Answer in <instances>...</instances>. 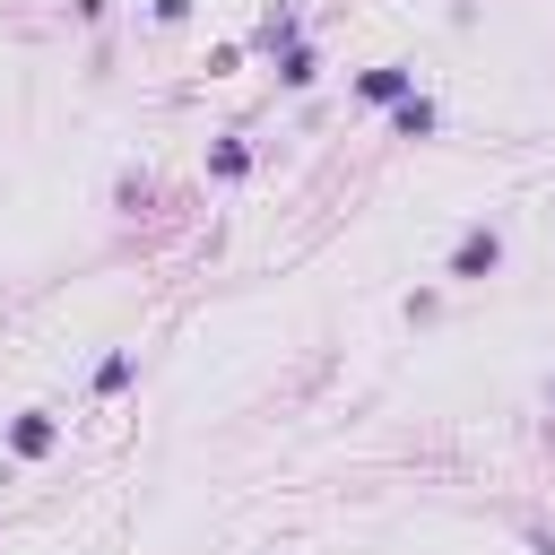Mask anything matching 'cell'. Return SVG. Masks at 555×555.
Segmentation results:
<instances>
[{
    "instance_id": "1",
    "label": "cell",
    "mask_w": 555,
    "mask_h": 555,
    "mask_svg": "<svg viewBox=\"0 0 555 555\" xmlns=\"http://www.w3.org/2000/svg\"><path fill=\"white\" fill-rule=\"evenodd\" d=\"M494 260H503V234H494V225H468V234L451 243V278H486Z\"/></svg>"
},
{
    "instance_id": "2",
    "label": "cell",
    "mask_w": 555,
    "mask_h": 555,
    "mask_svg": "<svg viewBox=\"0 0 555 555\" xmlns=\"http://www.w3.org/2000/svg\"><path fill=\"white\" fill-rule=\"evenodd\" d=\"M356 95H364V104H399V95H416V69H408V61H382V69L356 78Z\"/></svg>"
},
{
    "instance_id": "3",
    "label": "cell",
    "mask_w": 555,
    "mask_h": 555,
    "mask_svg": "<svg viewBox=\"0 0 555 555\" xmlns=\"http://www.w3.org/2000/svg\"><path fill=\"white\" fill-rule=\"evenodd\" d=\"M52 442H61V425H52V416H43V408H26V416H17V425H9V451H17V460H43V451H52Z\"/></svg>"
},
{
    "instance_id": "4",
    "label": "cell",
    "mask_w": 555,
    "mask_h": 555,
    "mask_svg": "<svg viewBox=\"0 0 555 555\" xmlns=\"http://www.w3.org/2000/svg\"><path fill=\"white\" fill-rule=\"evenodd\" d=\"M260 43H269V52H286V43H304V17H295V9L278 0V9L260 17Z\"/></svg>"
},
{
    "instance_id": "5",
    "label": "cell",
    "mask_w": 555,
    "mask_h": 555,
    "mask_svg": "<svg viewBox=\"0 0 555 555\" xmlns=\"http://www.w3.org/2000/svg\"><path fill=\"white\" fill-rule=\"evenodd\" d=\"M278 78H286V87H312V78H321L312 43H286V52H278Z\"/></svg>"
},
{
    "instance_id": "6",
    "label": "cell",
    "mask_w": 555,
    "mask_h": 555,
    "mask_svg": "<svg viewBox=\"0 0 555 555\" xmlns=\"http://www.w3.org/2000/svg\"><path fill=\"white\" fill-rule=\"evenodd\" d=\"M390 121H399V139H425V130H434V104H425V95H399Z\"/></svg>"
},
{
    "instance_id": "7",
    "label": "cell",
    "mask_w": 555,
    "mask_h": 555,
    "mask_svg": "<svg viewBox=\"0 0 555 555\" xmlns=\"http://www.w3.org/2000/svg\"><path fill=\"white\" fill-rule=\"evenodd\" d=\"M208 173H217V182L251 173V147H243V139H217V147H208Z\"/></svg>"
},
{
    "instance_id": "8",
    "label": "cell",
    "mask_w": 555,
    "mask_h": 555,
    "mask_svg": "<svg viewBox=\"0 0 555 555\" xmlns=\"http://www.w3.org/2000/svg\"><path fill=\"white\" fill-rule=\"evenodd\" d=\"M147 9H156L165 26H173V17H191V0H147Z\"/></svg>"
},
{
    "instance_id": "9",
    "label": "cell",
    "mask_w": 555,
    "mask_h": 555,
    "mask_svg": "<svg viewBox=\"0 0 555 555\" xmlns=\"http://www.w3.org/2000/svg\"><path fill=\"white\" fill-rule=\"evenodd\" d=\"M529 546H538V555H555V538H546V529H529Z\"/></svg>"
}]
</instances>
